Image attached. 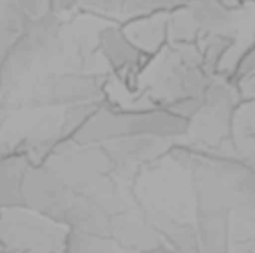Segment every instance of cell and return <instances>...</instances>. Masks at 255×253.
Returning a JSON list of instances; mask_svg holds the SVG:
<instances>
[{"mask_svg":"<svg viewBox=\"0 0 255 253\" xmlns=\"http://www.w3.org/2000/svg\"><path fill=\"white\" fill-rule=\"evenodd\" d=\"M190 121L163 109H127L111 101L102 103L91 118L70 139L78 145L103 146L128 137H160L181 142Z\"/></svg>","mask_w":255,"mask_h":253,"instance_id":"6da1fadb","label":"cell"},{"mask_svg":"<svg viewBox=\"0 0 255 253\" xmlns=\"http://www.w3.org/2000/svg\"><path fill=\"white\" fill-rule=\"evenodd\" d=\"M241 100L233 79L221 75L214 76L202 107L190 119L188 134L181 142L199 149H218L230 142L233 113Z\"/></svg>","mask_w":255,"mask_h":253,"instance_id":"7a4b0ae2","label":"cell"},{"mask_svg":"<svg viewBox=\"0 0 255 253\" xmlns=\"http://www.w3.org/2000/svg\"><path fill=\"white\" fill-rule=\"evenodd\" d=\"M1 253H64L69 228L28 209H1Z\"/></svg>","mask_w":255,"mask_h":253,"instance_id":"3957f363","label":"cell"},{"mask_svg":"<svg viewBox=\"0 0 255 253\" xmlns=\"http://www.w3.org/2000/svg\"><path fill=\"white\" fill-rule=\"evenodd\" d=\"M78 195L51 167L33 166L22 185V206L67 228Z\"/></svg>","mask_w":255,"mask_h":253,"instance_id":"277c9868","label":"cell"},{"mask_svg":"<svg viewBox=\"0 0 255 253\" xmlns=\"http://www.w3.org/2000/svg\"><path fill=\"white\" fill-rule=\"evenodd\" d=\"M108 75L94 73H64L51 75L39 84L31 97L36 107L45 106H78L88 103H103L108 100Z\"/></svg>","mask_w":255,"mask_h":253,"instance_id":"5b68a950","label":"cell"},{"mask_svg":"<svg viewBox=\"0 0 255 253\" xmlns=\"http://www.w3.org/2000/svg\"><path fill=\"white\" fill-rule=\"evenodd\" d=\"M99 49L109 64L112 76L130 94H137L139 79L152 58L128 40L121 25H108L99 33Z\"/></svg>","mask_w":255,"mask_h":253,"instance_id":"8992f818","label":"cell"},{"mask_svg":"<svg viewBox=\"0 0 255 253\" xmlns=\"http://www.w3.org/2000/svg\"><path fill=\"white\" fill-rule=\"evenodd\" d=\"M170 12H157L148 16L121 22V28L128 40L148 57L154 58L169 45Z\"/></svg>","mask_w":255,"mask_h":253,"instance_id":"52a82bcc","label":"cell"},{"mask_svg":"<svg viewBox=\"0 0 255 253\" xmlns=\"http://www.w3.org/2000/svg\"><path fill=\"white\" fill-rule=\"evenodd\" d=\"M188 9L203 33H223L239 39L238 19L244 6L239 9H232L218 0H191Z\"/></svg>","mask_w":255,"mask_h":253,"instance_id":"ba28073f","label":"cell"},{"mask_svg":"<svg viewBox=\"0 0 255 253\" xmlns=\"http://www.w3.org/2000/svg\"><path fill=\"white\" fill-rule=\"evenodd\" d=\"M232 212L229 210H199L196 228L200 253H230Z\"/></svg>","mask_w":255,"mask_h":253,"instance_id":"9c48e42d","label":"cell"},{"mask_svg":"<svg viewBox=\"0 0 255 253\" xmlns=\"http://www.w3.org/2000/svg\"><path fill=\"white\" fill-rule=\"evenodd\" d=\"M33 164L19 152H1V209H24L22 185Z\"/></svg>","mask_w":255,"mask_h":253,"instance_id":"30bf717a","label":"cell"},{"mask_svg":"<svg viewBox=\"0 0 255 253\" xmlns=\"http://www.w3.org/2000/svg\"><path fill=\"white\" fill-rule=\"evenodd\" d=\"M1 22V57L6 55L27 33L31 19L18 0H0Z\"/></svg>","mask_w":255,"mask_h":253,"instance_id":"8fae6325","label":"cell"},{"mask_svg":"<svg viewBox=\"0 0 255 253\" xmlns=\"http://www.w3.org/2000/svg\"><path fill=\"white\" fill-rule=\"evenodd\" d=\"M232 145L239 155L255 143V98L241 100L232 121Z\"/></svg>","mask_w":255,"mask_h":253,"instance_id":"7c38bea8","label":"cell"},{"mask_svg":"<svg viewBox=\"0 0 255 253\" xmlns=\"http://www.w3.org/2000/svg\"><path fill=\"white\" fill-rule=\"evenodd\" d=\"M239 39L223 33H203L197 40V45L203 55V67L211 76L218 75V67L226 55V52Z\"/></svg>","mask_w":255,"mask_h":253,"instance_id":"4fadbf2b","label":"cell"},{"mask_svg":"<svg viewBox=\"0 0 255 253\" xmlns=\"http://www.w3.org/2000/svg\"><path fill=\"white\" fill-rule=\"evenodd\" d=\"M64 253H134L123 248L112 237H100L70 231Z\"/></svg>","mask_w":255,"mask_h":253,"instance_id":"5bb4252c","label":"cell"},{"mask_svg":"<svg viewBox=\"0 0 255 253\" xmlns=\"http://www.w3.org/2000/svg\"><path fill=\"white\" fill-rule=\"evenodd\" d=\"M202 31L196 24L188 6L170 12L169 16V45L197 43Z\"/></svg>","mask_w":255,"mask_h":253,"instance_id":"9a60e30c","label":"cell"},{"mask_svg":"<svg viewBox=\"0 0 255 253\" xmlns=\"http://www.w3.org/2000/svg\"><path fill=\"white\" fill-rule=\"evenodd\" d=\"M73 1H75V7L84 12L123 19L124 0H73Z\"/></svg>","mask_w":255,"mask_h":253,"instance_id":"2e32d148","label":"cell"},{"mask_svg":"<svg viewBox=\"0 0 255 253\" xmlns=\"http://www.w3.org/2000/svg\"><path fill=\"white\" fill-rule=\"evenodd\" d=\"M166 10L164 0H124L123 22ZM167 12V10H166Z\"/></svg>","mask_w":255,"mask_h":253,"instance_id":"e0dca14e","label":"cell"},{"mask_svg":"<svg viewBox=\"0 0 255 253\" xmlns=\"http://www.w3.org/2000/svg\"><path fill=\"white\" fill-rule=\"evenodd\" d=\"M31 21H36L51 12V0H18Z\"/></svg>","mask_w":255,"mask_h":253,"instance_id":"ac0fdd59","label":"cell"},{"mask_svg":"<svg viewBox=\"0 0 255 253\" xmlns=\"http://www.w3.org/2000/svg\"><path fill=\"white\" fill-rule=\"evenodd\" d=\"M255 75V42L251 45V48L247 51V54L244 55V58L241 60L238 70L233 76L235 79L239 78H245V76H254Z\"/></svg>","mask_w":255,"mask_h":253,"instance_id":"d6986e66","label":"cell"},{"mask_svg":"<svg viewBox=\"0 0 255 253\" xmlns=\"http://www.w3.org/2000/svg\"><path fill=\"white\" fill-rule=\"evenodd\" d=\"M72 9H76L73 0H51V12L58 16H61L63 13Z\"/></svg>","mask_w":255,"mask_h":253,"instance_id":"ffe728a7","label":"cell"},{"mask_svg":"<svg viewBox=\"0 0 255 253\" xmlns=\"http://www.w3.org/2000/svg\"><path fill=\"white\" fill-rule=\"evenodd\" d=\"M239 158L255 171V143H253L248 149H245L244 152L239 154Z\"/></svg>","mask_w":255,"mask_h":253,"instance_id":"44dd1931","label":"cell"},{"mask_svg":"<svg viewBox=\"0 0 255 253\" xmlns=\"http://www.w3.org/2000/svg\"><path fill=\"white\" fill-rule=\"evenodd\" d=\"M148 253H181L176 248H173L167 240L163 243V245H160L158 248H155V249H152L151 252Z\"/></svg>","mask_w":255,"mask_h":253,"instance_id":"7402d4cb","label":"cell"},{"mask_svg":"<svg viewBox=\"0 0 255 253\" xmlns=\"http://www.w3.org/2000/svg\"><path fill=\"white\" fill-rule=\"evenodd\" d=\"M218 1H221L223 4H226L227 7H232V9H239L242 6H245L244 0H218Z\"/></svg>","mask_w":255,"mask_h":253,"instance_id":"603a6c76","label":"cell"},{"mask_svg":"<svg viewBox=\"0 0 255 253\" xmlns=\"http://www.w3.org/2000/svg\"><path fill=\"white\" fill-rule=\"evenodd\" d=\"M251 1H254V0H244V4H248V3H251Z\"/></svg>","mask_w":255,"mask_h":253,"instance_id":"cb8c5ba5","label":"cell"}]
</instances>
